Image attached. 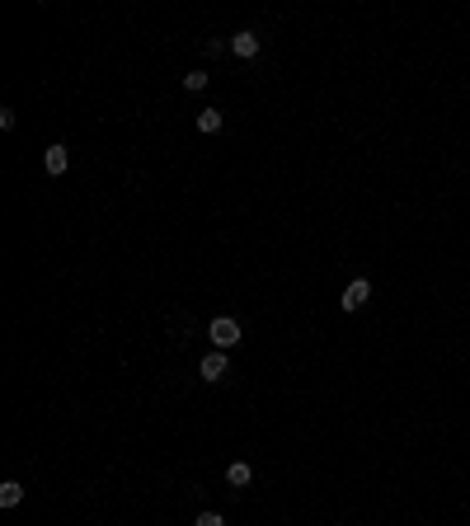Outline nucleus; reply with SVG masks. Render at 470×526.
<instances>
[{
	"mask_svg": "<svg viewBox=\"0 0 470 526\" xmlns=\"http://www.w3.org/2000/svg\"><path fill=\"white\" fill-rule=\"evenodd\" d=\"M207 334H212V343L221 348V353H226V348H235V343H240V325H235L231 315H216V320H212V329H207Z\"/></svg>",
	"mask_w": 470,
	"mask_h": 526,
	"instance_id": "f257e3e1",
	"label": "nucleus"
},
{
	"mask_svg": "<svg viewBox=\"0 0 470 526\" xmlns=\"http://www.w3.org/2000/svg\"><path fill=\"white\" fill-rule=\"evenodd\" d=\"M43 169L61 179V174L71 169V151H66V146H47V151H43Z\"/></svg>",
	"mask_w": 470,
	"mask_h": 526,
	"instance_id": "f03ea898",
	"label": "nucleus"
},
{
	"mask_svg": "<svg viewBox=\"0 0 470 526\" xmlns=\"http://www.w3.org/2000/svg\"><path fill=\"white\" fill-rule=\"evenodd\" d=\"M367 296H371V282L367 278H358V282H348V291H344V310H362V305H367Z\"/></svg>",
	"mask_w": 470,
	"mask_h": 526,
	"instance_id": "7ed1b4c3",
	"label": "nucleus"
},
{
	"mask_svg": "<svg viewBox=\"0 0 470 526\" xmlns=\"http://www.w3.org/2000/svg\"><path fill=\"white\" fill-rule=\"evenodd\" d=\"M198 376H202V381H221V376H226V353H221V348H212V353L202 358Z\"/></svg>",
	"mask_w": 470,
	"mask_h": 526,
	"instance_id": "20e7f679",
	"label": "nucleus"
},
{
	"mask_svg": "<svg viewBox=\"0 0 470 526\" xmlns=\"http://www.w3.org/2000/svg\"><path fill=\"white\" fill-rule=\"evenodd\" d=\"M231 52L245 56V61H254V56H259V38L249 34V29H240V34H231Z\"/></svg>",
	"mask_w": 470,
	"mask_h": 526,
	"instance_id": "39448f33",
	"label": "nucleus"
},
{
	"mask_svg": "<svg viewBox=\"0 0 470 526\" xmlns=\"http://www.w3.org/2000/svg\"><path fill=\"white\" fill-rule=\"evenodd\" d=\"M19 503H24V484L5 480V484H0V507H19Z\"/></svg>",
	"mask_w": 470,
	"mask_h": 526,
	"instance_id": "423d86ee",
	"label": "nucleus"
},
{
	"mask_svg": "<svg viewBox=\"0 0 470 526\" xmlns=\"http://www.w3.org/2000/svg\"><path fill=\"white\" fill-rule=\"evenodd\" d=\"M249 480H254V470H249L245 460H235L231 470H226V484H231V489H245V484H249Z\"/></svg>",
	"mask_w": 470,
	"mask_h": 526,
	"instance_id": "0eeeda50",
	"label": "nucleus"
},
{
	"mask_svg": "<svg viewBox=\"0 0 470 526\" xmlns=\"http://www.w3.org/2000/svg\"><path fill=\"white\" fill-rule=\"evenodd\" d=\"M198 132H207V136L221 132V113H216V108H202L198 113Z\"/></svg>",
	"mask_w": 470,
	"mask_h": 526,
	"instance_id": "6e6552de",
	"label": "nucleus"
},
{
	"mask_svg": "<svg viewBox=\"0 0 470 526\" xmlns=\"http://www.w3.org/2000/svg\"><path fill=\"white\" fill-rule=\"evenodd\" d=\"M207 80H212L207 71H189V76H184V90H193V94H198V90H207Z\"/></svg>",
	"mask_w": 470,
	"mask_h": 526,
	"instance_id": "1a4fd4ad",
	"label": "nucleus"
},
{
	"mask_svg": "<svg viewBox=\"0 0 470 526\" xmlns=\"http://www.w3.org/2000/svg\"><path fill=\"white\" fill-rule=\"evenodd\" d=\"M193 526H226V522H221V517H216V512H202V517H198V522H193Z\"/></svg>",
	"mask_w": 470,
	"mask_h": 526,
	"instance_id": "9d476101",
	"label": "nucleus"
}]
</instances>
